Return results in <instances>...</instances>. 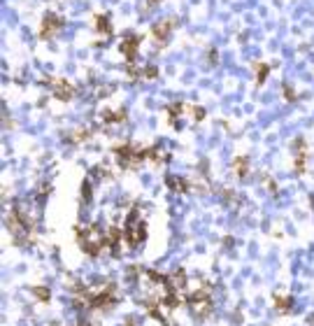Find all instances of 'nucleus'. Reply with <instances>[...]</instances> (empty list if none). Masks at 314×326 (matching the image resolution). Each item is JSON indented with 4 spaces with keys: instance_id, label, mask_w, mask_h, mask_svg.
<instances>
[{
    "instance_id": "aec40b11",
    "label": "nucleus",
    "mask_w": 314,
    "mask_h": 326,
    "mask_svg": "<svg viewBox=\"0 0 314 326\" xmlns=\"http://www.w3.org/2000/svg\"><path fill=\"white\" fill-rule=\"evenodd\" d=\"M33 294L38 296L40 301H45V303L49 301V298H52V296H49V289H47V287H33Z\"/></svg>"
},
{
    "instance_id": "b1692460",
    "label": "nucleus",
    "mask_w": 314,
    "mask_h": 326,
    "mask_svg": "<svg viewBox=\"0 0 314 326\" xmlns=\"http://www.w3.org/2000/svg\"><path fill=\"white\" fill-rule=\"evenodd\" d=\"M147 2H149V5L154 7V5H158V2H163V0H147Z\"/></svg>"
},
{
    "instance_id": "f03ea898",
    "label": "nucleus",
    "mask_w": 314,
    "mask_h": 326,
    "mask_svg": "<svg viewBox=\"0 0 314 326\" xmlns=\"http://www.w3.org/2000/svg\"><path fill=\"white\" fill-rule=\"evenodd\" d=\"M77 240H79V247L89 254V257H98L100 250L107 245V238L100 231L98 226H86V228H77Z\"/></svg>"
},
{
    "instance_id": "412c9836",
    "label": "nucleus",
    "mask_w": 314,
    "mask_h": 326,
    "mask_svg": "<svg viewBox=\"0 0 314 326\" xmlns=\"http://www.w3.org/2000/svg\"><path fill=\"white\" fill-rule=\"evenodd\" d=\"M142 77L145 79H156L158 77V68L156 65H147V68H142Z\"/></svg>"
},
{
    "instance_id": "a211bd4d",
    "label": "nucleus",
    "mask_w": 314,
    "mask_h": 326,
    "mask_svg": "<svg viewBox=\"0 0 314 326\" xmlns=\"http://www.w3.org/2000/svg\"><path fill=\"white\" fill-rule=\"evenodd\" d=\"M254 72H256V84H263L270 75V65L268 63H256V65H254Z\"/></svg>"
},
{
    "instance_id": "6ab92c4d",
    "label": "nucleus",
    "mask_w": 314,
    "mask_h": 326,
    "mask_svg": "<svg viewBox=\"0 0 314 326\" xmlns=\"http://www.w3.org/2000/svg\"><path fill=\"white\" fill-rule=\"evenodd\" d=\"M189 112L193 114V119H196V122H203V119H205V110H203L200 105H186V114H189Z\"/></svg>"
},
{
    "instance_id": "5701e85b",
    "label": "nucleus",
    "mask_w": 314,
    "mask_h": 326,
    "mask_svg": "<svg viewBox=\"0 0 314 326\" xmlns=\"http://www.w3.org/2000/svg\"><path fill=\"white\" fill-rule=\"evenodd\" d=\"M223 198H228V203H230V205H235V200H238V196H235L233 191H228V189L223 191Z\"/></svg>"
},
{
    "instance_id": "423d86ee",
    "label": "nucleus",
    "mask_w": 314,
    "mask_h": 326,
    "mask_svg": "<svg viewBox=\"0 0 314 326\" xmlns=\"http://www.w3.org/2000/svg\"><path fill=\"white\" fill-rule=\"evenodd\" d=\"M140 35H133V33H128V35H123L121 45H119V52L123 54V59L128 63H135V59H138V52H140Z\"/></svg>"
},
{
    "instance_id": "f8f14e48",
    "label": "nucleus",
    "mask_w": 314,
    "mask_h": 326,
    "mask_svg": "<svg viewBox=\"0 0 314 326\" xmlns=\"http://www.w3.org/2000/svg\"><path fill=\"white\" fill-rule=\"evenodd\" d=\"M165 182H168V187H170L172 191H191V189H193V184L189 182V180H182V177H177V175L168 177Z\"/></svg>"
},
{
    "instance_id": "4468645a",
    "label": "nucleus",
    "mask_w": 314,
    "mask_h": 326,
    "mask_svg": "<svg viewBox=\"0 0 314 326\" xmlns=\"http://www.w3.org/2000/svg\"><path fill=\"white\" fill-rule=\"evenodd\" d=\"M275 305H277V310L282 312V315H289V312H291V298H289V296L275 294Z\"/></svg>"
},
{
    "instance_id": "20e7f679",
    "label": "nucleus",
    "mask_w": 314,
    "mask_h": 326,
    "mask_svg": "<svg viewBox=\"0 0 314 326\" xmlns=\"http://www.w3.org/2000/svg\"><path fill=\"white\" fill-rule=\"evenodd\" d=\"M114 154L119 159V166L121 168H140V163L147 161V149H140L135 142H126V144H119L114 147Z\"/></svg>"
},
{
    "instance_id": "f257e3e1",
    "label": "nucleus",
    "mask_w": 314,
    "mask_h": 326,
    "mask_svg": "<svg viewBox=\"0 0 314 326\" xmlns=\"http://www.w3.org/2000/svg\"><path fill=\"white\" fill-rule=\"evenodd\" d=\"M5 224H7L9 233L14 235V240L19 245H26V243H31V240H33V224L26 219V214L21 212V207H19V205H14V207L7 212Z\"/></svg>"
},
{
    "instance_id": "1a4fd4ad",
    "label": "nucleus",
    "mask_w": 314,
    "mask_h": 326,
    "mask_svg": "<svg viewBox=\"0 0 314 326\" xmlns=\"http://www.w3.org/2000/svg\"><path fill=\"white\" fill-rule=\"evenodd\" d=\"M293 154H296V173H305V168H307V144L303 137H298L296 142H293Z\"/></svg>"
},
{
    "instance_id": "7ed1b4c3",
    "label": "nucleus",
    "mask_w": 314,
    "mask_h": 326,
    "mask_svg": "<svg viewBox=\"0 0 314 326\" xmlns=\"http://www.w3.org/2000/svg\"><path fill=\"white\" fill-rule=\"evenodd\" d=\"M123 238H126V243H128L130 247H138V245H142L147 240V224H145V219L140 217V212L135 210V207L128 212Z\"/></svg>"
},
{
    "instance_id": "6e6552de",
    "label": "nucleus",
    "mask_w": 314,
    "mask_h": 326,
    "mask_svg": "<svg viewBox=\"0 0 314 326\" xmlns=\"http://www.w3.org/2000/svg\"><path fill=\"white\" fill-rule=\"evenodd\" d=\"M52 93H54V98L68 103V100H72V96H75V86H72L68 79H52Z\"/></svg>"
},
{
    "instance_id": "39448f33",
    "label": "nucleus",
    "mask_w": 314,
    "mask_h": 326,
    "mask_svg": "<svg viewBox=\"0 0 314 326\" xmlns=\"http://www.w3.org/2000/svg\"><path fill=\"white\" fill-rule=\"evenodd\" d=\"M63 28V19L54 12H47L42 16V23H40V31H38V38L40 40H52L56 33Z\"/></svg>"
},
{
    "instance_id": "ddd939ff",
    "label": "nucleus",
    "mask_w": 314,
    "mask_h": 326,
    "mask_svg": "<svg viewBox=\"0 0 314 326\" xmlns=\"http://www.w3.org/2000/svg\"><path fill=\"white\" fill-rule=\"evenodd\" d=\"M96 33L100 35H112V26H109V16L107 14H96Z\"/></svg>"
},
{
    "instance_id": "9d476101",
    "label": "nucleus",
    "mask_w": 314,
    "mask_h": 326,
    "mask_svg": "<svg viewBox=\"0 0 314 326\" xmlns=\"http://www.w3.org/2000/svg\"><path fill=\"white\" fill-rule=\"evenodd\" d=\"M182 114H186L184 103H172V105H168V119L175 129H182V126H179V117H182Z\"/></svg>"
},
{
    "instance_id": "2eb2a0df",
    "label": "nucleus",
    "mask_w": 314,
    "mask_h": 326,
    "mask_svg": "<svg viewBox=\"0 0 314 326\" xmlns=\"http://www.w3.org/2000/svg\"><path fill=\"white\" fill-rule=\"evenodd\" d=\"M123 119H126V110H116V112L112 110V112L103 114V122L107 124V126H109V124H121Z\"/></svg>"
},
{
    "instance_id": "dca6fc26",
    "label": "nucleus",
    "mask_w": 314,
    "mask_h": 326,
    "mask_svg": "<svg viewBox=\"0 0 314 326\" xmlns=\"http://www.w3.org/2000/svg\"><path fill=\"white\" fill-rule=\"evenodd\" d=\"M105 238H107V247L114 252V247L119 245V240H121V231H119L116 226H109L107 233H105Z\"/></svg>"
},
{
    "instance_id": "9b49d317",
    "label": "nucleus",
    "mask_w": 314,
    "mask_h": 326,
    "mask_svg": "<svg viewBox=\"0 0 314 326\" xmlns=\"http://www.w3.org/2000/svg\"><path fill=\"white\" fill-rule=\"evenodd\" d=\"M233 170H235L238 180H245L247 175H249V159L247 156H238V159L233 161Z\"/></svg>"
},
{
    "instance_id": "4be33fe9",
    "label": "nucleus",
    "mask_w": 314,
    "mask_h": 326,
    "mask_svg": "<svg viewBox=\"0 0 314 326\" xmlns=\"http://www.w3.org/2000/svg\"><path fill=\"white\" fill-rule=\"evenodd\" d=\"M284 96H286V100H293V98H296V93H293V89L289 86V84H284Z\"/></svg>"
},
{
    "instance_id": "0eeeda50",
    "label": "nucleus",
    "mask_w": 314,
    "mask_h": 326,
    "mask_svg": "<svg viewBox=\"0 0 314 326\" xmlns=\"http://www.w3.org/2000/svg\"><path fill=\"white\" fill-rule=\"evenodd\" d=\"M175 19H163V21L154 23L152 26V38L158 42V45H165L170 40V35H172V28H175Z\"/></svg>"
},
{
    "instance_id": "f3484780",
    "label": "nucleus",
    "mask_w": 314,
    "mask_h": 326,
    "mask_svg": "<svg viewBox=\"0 0 314 326\" xmlns=\"http://www.w3.org/2000/svg\"><path fill=\"white\" fill-rule=\"evenodd\" d=\"M91 133H93L91 129H86V126H82V129H77L75 133L70 135V140H72V142H75V144H82V142H86V140L91 137Z\"/></svg>"
}]
</instances>
